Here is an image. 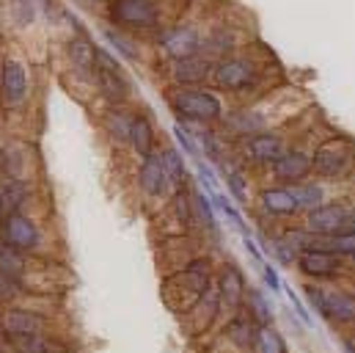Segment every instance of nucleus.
I'll list each match as a JSON object with an SVG mask.
<instances>
[{
	"label": "nucleus",
	"mask_w": 355,
	"mask_h": 353,
	"mask_svg": "<svg viewBox=\"0 0 355 353\" xmlns=\"http://www.w3.org/2000/svg\"><path fill=\"white\" fill-rule=\"evenodd\" d=\"M270 176H272V182H281V185H289V188H295V185L311 179V176H314L311 152H306L303 147L295 144V147L270 169Z\"/></svg>",
	"instance_id": "24"
},
{
	"label": "nucleus",
	"mask_w": 355,
	"mask_h": 353,
	"mask_svg": "<svg viewBox=\"0 0 355 353\" xmlns=\"http://www.w3.org/2000/svg\"><path fill=\"white\" fill-rule=\"evenodd\" d=\"M314 176L322 182H345L355 174V138L345 133H331L317 141L314 152Z\"/></svg>",
	"instance_id": "7"
},
{
	"label": "nucleus",
	"mask_w": 355,
	"mask_h": 353,
	"mask_svg": "<svg viewBox=\"0 0 355 353\" xmlns=\"http://www.w3.org/2000/svg\"><path fill=\"white\" fill-rule=\"evenodd\" d=\"M6 25H8V19H6V11L0 8V44H3V36H6Z\"/></svg>",
	"instance_id": "43"
},
{
	"label": "nucleus",
	"mask_w": 355,
	"mask_h": 353,
	"mask_svg": "<svg viewBox=\"0 0 355 353\" xmlns=\"http://www.w3.org/2000/svg\"><path fill=\"white\" fill-rule=\"evenodd\" d=\"M257 353H289L286 351V337L275 326H262L259 340H257Z\"/></svg>",
	"instance_id": "37"
},
{
	"label": "nucleus",
	"mask_w": 355,
	"mask_h": 353,
	"mask_svg": "<svg viewBox=\"0 0 355 353\" xmlns=\"http://www.w3.org/2000/svg\"><path fill=\"white\" fill-rule=\"evenodd\" d=\"M350 331H353V337H355V323H353V329H350Z\"/></svg>",
	"instance_id": "46"
},
{
	"label": "nucleus",
	"mask_w": 355,
	"mask_h": 353,
	"mask_svg": "<svg viewBox=\"0 0 355 353\" xmlns=\"http://www.w3.org/2000/svg\"><path fill=\"white\" fill-rule=\"evenodd\" d=\"M132 119H135V110H132L130 105H113V108H105V113L99 116L102 136L107 138V144H110L113 149H130Z\"/></svg>",
	"instance_id": "25"
},
{
	"label": "nucleus",
	"mask_w": 355,
	"mask_h": 353,
	"mask_svg": "<svg viewBox=\"0 0 355 353\" xmlns=\"http://www.w3.org/2000/svg\"><path fill=\"white\" fill-rule=\"evenodd\" d=\"M257 340H259V326L243 309L226 318L198 345H201V353H257Z\"/></svg>",
	"instance_id": "8"
},
{
	"label": "nucleus",
	"mask_w": 355,
	"mask_h": 353,
	"mask_svg": "<svg viewBox=\"0 0 355 353\" xmlns=\"http://www.w3.org/2000/svg\"><path fill=\"white\" fill-rule=\"evenodd\" d=\"M342 232H355V199H353V207H350V215H347V224Z\"/></svg>",
	"instance_id": "41"
},
{
	"label": "nucleus",
	"mask_w": 355,
	"mask_h": 353,
	"mask_svg": "<svg viewBox=\"0 0 355 353\" xmlns=\"http://www.w3.org/2000/svg\"><path fill=\"white\" fill-rule=\"evenodd\" d=\"M215 270L218 263L204 252L198 254L196 260L179 268L174 273H166L163 276V284H160V295H163V304L168 312L174 315H184L196 301L204 298L207 290L215 287Z\"/></svg>",
	"instance_id": "2"
},
{
	"label": "nucleus",
	"mask_w": 355,
	"mask_h": 353,
	"mask_svg": "<svg viewBox=\"0 0 355 353\" xmlns=\"http://www.w3.org/2000/svg\"><path fill=\"white\" fill-rule=\"evenodd\" d=\"M0 326H3L6 343H17V340H28V337L55 331L53 318L42 309L31 306V304H14V306L0 309Z\"/></svg>",
	"instance_id": "13"
},
{
	"label": "nucleus",
	"mask_w": 355,
	"mask_h": 353,
	"mask_svg": "<svg viewBox=\"0 0 355 353\" xmlns=\"http://www.w3.org/2000/svg\"><path fill=\"white\" fill-rule=\"evenodd\" d=\"M42 155L36 144L25 138H6L0 147V179H28L39 182Z\"/></svg>",
	"instance_id": "15"
},
{
	"label": "nucleus",
	"mask_w": 355,
	"mask_h": 353,
	"mask_svg": "<svg viewBox=\"0 0 355 353\" xmlns=\"http://www.w3.org/2000/svg\"><path fill=\"white\" fill-rule=\"evenodd\" d=\"M245 312L254 318V323H257L259 329H262V326H272V320H275V312H272L270 298H267L262 290H257V287H251V290H248Z\"/></svg>",
	"instance_id": "34"
},
{
	"label": "nucleus",
	"mask_w": 355,
	"mask_h": 353,
	"mask_svg": "<svg viewBox=\"0 0 355 353\" xmlns=\"http://www.w3.org/2000/svg\"><path fill=\"white\" fill-rule=\"evenodd\" d=\"M135 185H138V196H141L144 202H157L160 207L174 196L171 182H168V174H166L163 161H160V152H155V155L138 161Z\"/></svg>",
	"instance_id": "22"
},
{
	"label": "nucleus",
	"mask_w": 355,
	"mask_h": 353,
	"mask_svg": "<svg viewBox=\"0 0 355 353\" xmlns=\"http://www.w3.org/2000/svg\"><path fill=\"white\" fill-rule=\"evenodd\" d=\"M102 36L107 39V44L113 47L116 56H121V58H127L132 64H144L146 61V39L144 36H135V33L113 28V25H102Z\"/></svg>",
	"instance_id": "27"
},
{
	"label": "nucleus",
	"mask_w": 355,
	"mask_h": 353,
	"mask_svg": "<svg viewBox=\"0 0 355 353\" xmlns=\"http://www.w3.org/2000/svg\"><path fill=\"white\" fill-rule=\"evenodd\" d=\"M0 196L6 215L8 213H31L36 196H39V182L28 179H0Z\"/></svg>",
	"instance_id": "26"
},
{
	"label": "nucleus",
	"mask_w": 355,
	"mask_h": 353,
	"mask_svg": "<svg viewBox=\"0 0 355 353\" xmlns=\"http://www.w3.org/2000/svg\"><path fill=\"white\" fill-rule=\"evenodd\" d=\"M262 279H265V284L270 290H281V281H278V273H275V268L272 265H262Z\"/></svg>",
	"instance_id": "40"
},
{
	"label": "nucleus",
	"mask_w": 355,
	"mask_h": 353,
	"mask_svg": "<svg viewBox=\"0 0 355 353\" xmlns=\"http://www.w3.org/2000/svg\"><path fill=\"white\" fill-rule=\"evenodd\" d=\"M190 204H193V221H196V232L218 238V218H215V204L207 193H201V188L190 185Z\"/></svg>",
	"instance_id": "29"
},
{
	"label": "nucleus",
	"mask_w": 355,
	"mask_h": 353,
	"mask_svg": "<svg viewBox=\"0 0 355 353\" xmlns=\"http://www.w3.org/2000/svg\"><path fill=\"white\" fill-rule=\"evenodd\" d=\"M295 268H297L300 276H306L311 284H336V281L350 270L345 257H339L336 252L328 249L325 238H320L317 246L303 249Z\"/></svg>",
	"instance_id": "12"
},
{
	"label": "nucleus",
	"mask_w": 355,
	"mask_h": 353,
	"mask_svg": "<svg viewBox=\"0 0 355 353\" xmlns=\"http://www.w3.org/2000/svg\"><path fill=\"white\" fill-rule=\"evenodd\" d=\"M25 298H28L25 287L17 279H11L8 273L0 270V309L14 306V304H25Z\"/></svg>",
	"instance_id": "36"
},
{
	"label": "nucleus",
	"mask_w": 355,
	"mask_h": 353,
	"mask_svg": "<svg viewBox=\"0 0 355 353\" xmlns=\"http://www.w3.org/2000/svg\"><path fill=\"white\" fill-rule=\"evenodd\" d=\"M350 207H353V196H336L331 199L328 204H322L320 210L303 215V227L309 232H314L317 238H334L345 229L347 224V215H350Z\"/></svg>",
	"instance_id": "23"
},
{
	"label": "nucleus",
	"mask_w": 355,
	"mask_h": 353,
	"mask_svg": "<svg viewBox=\"0 0 355 353\" xmlns=\"http://www.w3.org/2000/svg\"><path fill=\"white\" fill-rule=\"evenodd\" d=\"M212 67H215V61H209L207 56L160 61V72L166 78V86H177V88L207 86L212 81Z\"/></svg>",
	"instance_id": "20"
},
{
	"label": "nucleus",
	"mask_w": 355,
	"mask_h": 353,
	"mask_svg": "<svg viewBox=\"0 0 355 353\" xmlns=\"http://www.w3.org/2000/svg\"><path fill=\"white\" fill-rule=\"evenodd\" d=\"M215 287L220 293V301H223V312L226 318L237 315L245 309V298H248V281H245V273L243 268L232 260H223L218 263V270H215Z\"/></svg>",
	"instance_id": "21"
},
{
	"label": "nucleus",
	"mask_w": 355,
	"mask_h": 353,
	"mask_svg": "<svg viewBox=\"0 0 355 353\" xmlns=\"http://www.w3.org/2000/svg\"><path fill=\"white\" fill-rule=\"evenodd\" d=\"M0 240L19 254L36 260H53V235L33 218V213H8L0 221Z\"/></svg>",
	"instance_id": "6"
},
{
	"label": "nucleus",
	"mask_w": 355,
	"mask_h": 353,
	"mask_svg": "<svg viewBox=\"0 0 355 353\" xmlns=\"http://www.w3.org/2000/svg\"><path fill=\"white\" fill-rule=\"evenodd\" d=\"M257 39L248 36L237 22H226V19H218L207 28V39H204V50L201 56H207L209 61H220L248 44H254Z\"/></svg>",
	"instance_id": "19"
},
{
	"label": "nucleus",
	"mask_w": 355,
	"mask_h": 353,
	"mask_svg": "<svg viewBox=\"0 0 355 353\" xmlns=\"http://www.w3.org/2000/svg\"><path fill=\"white\" fill-rule=\"evenodd\" d=\"M3 11H6L8 25H11L17 33H25V31L36 28V22L42 19V14H39V8H36L33 0H8V6H6Z\"/></svg>",
	"instance_id": "33"
},
{
	"label": "nucleus",
	"mask_w": 355,
	"mask_h": 353,
	"mask_svg": "<svg viewBox=\"0 0 355 353\" xmlns=\"http://www.w3.org/2000/svg\"><path fill=\"white\" fill-rule=\"evenodd\" d=\"M353 290H355V284H353Z\"/></svg>",
	"instance_id": "47"
},
{
	"label": "nucleus",
	"mask_w": 355,
	"mask_h": 353,
	"mask_svg": "<svg viewBox=\"0 0 355 353\" xmlns=\"http://www.w3.org/2000/svg\"><path fill=\"white\" fill-rule=\"evenodd\" d=\"M257 207L262 210V215L275 221V224H289L295 218H300V204H297V196H295V188L289 185H281V182H270L262 185L254 196Z\"/></svg>",
	"instance_id": "18"
},
{
	"label": "nucleus",
	"mask_w": 355,
	"mask_h": 353,
	"mask_svg": "<svg viewBox=\"0 0 355 353\" xmlns=\"http://www.w3.org/2000/svg\"><path fill=\"white\" fill-rule=\"evenodd\" d=\"M33 3H36V8H39L44 22H64V11L67 8H61V0H33Z\"/></svg>",
	"instance_id": "39"
},
{
	"label": "nucleus",
	"mask_w": 355,
	"mask_h": 353,
	"mask_svg": "<svg viewBox=\"0 0 355 353\" xmlns=\"http://www.w3.org/2000/svg\"><path fill=\"white\" fill-rule=\"evenodd\" d=\"M157 149H160V147H157V127H155L152 113L135 110L132 133H130V152L138 155V158H149V155H155Z\"/></svg>",
	"instance_id": "28"
},
{
	"label": "nucleus",
	"mask_w": 355,
	"mask_h": 353,
	"mask_svg": "<svg viewBox=\"0 0 355 353\" xmlns=\"http://www.w3.org/2000/svg\"><path fill=\"white\" fill-rule=\"evenodd\" d=\"M207 39V28H201L193 19H174L163 25L152 36V47L160 56V61H177V58H190L201 56Z\"/></svg>",
	"instance_id": "9"
},
{
	"label": "nucleus",
	"mask_w": 355,
	"mask_h": 353,
	"mask_svg": "<svg viewBox=\"0 0 355 353\" xmlns=\"http://www.w3.org/2000/svg\"><path fill=\"white\" fill-rule=\"evenodd\" d=\"M160 161H163V169L168 174V182H171V190H184L190 188V172H187V163H184V155L179 152L174 144H163L160 149Z\"/></svg>",
	"instance_id": "30"
},
{
	"label": "nucleus",
	"mask_w": 355,
	"mask_h": 353,
	"mask_svg": "<svg viewBox=\"0 0 355 353\" xmlns=\"http://www.w3.org/2000/svg\"><path fill=\"white\" fill-rule=\"evenodd\" d=\"M171 113L177 116L182 124H193V127H220V122L226 119V102L223 94L215 88L196 86V88H177L166 86L163 91Z\"/></svg>",
	"instance_id": "3"
},
{
	"label": "nucleus",
	"mask_w": 355,
	"mask_h": 353,
	"mask_svg": "<svg viewBox=\"0 0 355 353\" xmlns=\"http://www.w3.org/2000/svg\"><path fill=\"white\" fill-rule=\"evenodd\" d=\"M177 320H179V331L190 343H201L204 337H209L226 320V312H223V301H220L218 287L207 290L204 298L196 301L184 315H179Z\"/></svg>",
	"instance_id": "11"
},
{
	"label": "nucleus",
	"mask_w": 355,
	"mask_h": 353,
	"mask_svg": "<svg viewBox=\"0 0 355 353\" xmlns=\"http://www.w3.org/2000/svg\"><path fill=\"white\" fill-rule=\"evenodd\" d=\"M265 47L259 42L215 61L212 67V81L209 86L215 91H220L223 97H237L243 99L240 105H254L259 99H265L267 94H272L275 86H278V64L272 58V53L262 58Z\"/></svg>",
	"instance_id": "1"
},
{
	"label": "nucleus",
	"mask_w": 355,
	"mask_h": 353,
	"mask_svg": "<svg viewBox=\"0 0 355 353\" xmlns=\"http://www.w3.org/2000/svg\"><path fill=\"white\" fill-rule=\"evenodd\" d=\"M96 97L107 102V108L130 105V99L135 97V88L130 83L121 61L102 47H99V64H96Z\"/></svg>",
	"instance_id": "16"
},
{
	"label": "nucleus",
	"mask_w": 355,
	"mask_h": 353,
	"mask_svg": "<svg viewBox=\"0 0 355 353\" xmlns=\"http://www.w3.org/2000/svg\"><path fill=\"white\" fill-rule=\"evenodd\" d=\"M328 185H331V182H322V179H317V176H311V179L295 185V196H297V204H300V213H303V215H309V213H314V210H320L322 204L331 202Z\"/></svg>",
	"instance_id": "32"
},
{
	"label": "nucleus",
	"mask_w": 355,
	"mask_h": 353,
	"mask_svg": "<svg viewBox=\"0 0 355 353\" xmlns=\"http://www.w3.org/2000/svg\"><path fill=\"white\" fill-rule=\"evenodd\" d=\"M86 8H99V11H105V6H107V0H80Z\"/></svg>",
	"instance_id": "42"
},
{
	"label": "nucleus",
	"mask_w": 355,
	"mask_h": 353,
	"mask_svg": "<svg viewBox=\"0 0 355 353\" xmlns=\"http://www.w3.org/2000/svg\"><path fill=\"white\" fill-rule=\"evenodd\" d=\"M223 179H226V188L232 190V196L240 202V204H248L254 199L251 193V182H248V174L243 166H226L223 169Z\"/></svg>",
	"instance_id": "35"
},
{
	"label": "nucleus",
	"mask_w": 355,
	"mask_h": 353,
	"mask_svg": "<svg viewBox=\"0 0 355 353\" xmlns=\"http://www.w3.org/2000/svg\"><path fill=\"white\" fill-rule=\"evenodd\" d=\"M309 304L314 306L317 315H322L334 326H347L355 323V290L353 287H339V284H306L303 287Z\"/></svg>",
	"instance_id": "10"
},
{
	"label": "nucleus",
	"mask_w": 355,
	"mask_h": 353,
	"mask_svg": "<svg viewBox=\"0 0 355 353\" xmlns=\"http://www.w3.org/2000/svg\"><path fill=\"white\" fill-rule=\"evenodd\" d=\"M64 64L69 69L72 83L91 88L96 94V64H99V47L94 39L83 33H69L64 42Z\"/></svg>",
	"instance_id": "14"
},
{
	"label": "nucleus",
	"mask_w": 355,
	"mask_h": 353,
	"mask_svg": "<svg viewBox=\"0 0 355 353\" xmlns=\"http://www.w3.org/2000/svg\"><path fill=\"white\" fill-rule=\"evenodd\" d=\"M36 75L31 61L17 50H3L0 58V110L22 113L33 102Z\"/></svg>",
	"instance_id": "4"
},
{
	"label": "nucleus",
	"mask_w": 355,
	"mask_h": 353,
	"mask_svg": "<svg viewBox=\"0 0 355 353\" xmlns=\"http://www.w3.org/2000/svg\"><path fill=\"white\" fill-rule=\"evenodd\" d=\"M325 243H328L331 252H336V254L345 257V260L355 257V232H339V235L328 238Z\"/></svg>",
	"instance_id": "38"
},
{
	"label": "nucleus",
	"mask_w": 355,
	"mask_h": 353,
	"mask_svg": "<svg viewBox=\"0 0 355 353\" xmlns=\"http://www.w3.org/2000/svg\"><path fill=\"white\" fill-rule=\"evenodd\" d=\"M6 218V207H3V196H0V221Z\"/></svg>",
	"instance_id": "44"
},
{
	"label": "nucleus",
	"mask_w": 355,
	"mask_h": 353,
	"mask_svg": "<svg viewBox=\"0 0 355 353\" xmlns=\"http://www.w3.org/2000/svg\"><path fill=\"white\" fill-rule=\"evenodd\" d=\"M8 6V0H0V8H6Z\"/></svg>",
	"instance_id": "45"
},
{
	"label": "nucleus",
	"mask_w": 355,
	"mask_h": 353,
	"mask_svg": "<svg viewBox=\"0 0 355 353\" xmlns=\"http://www.w3.org/2000/svg\"><path fill=\"white\" fill-rule=\"evenodd\" d=\"M105 19L113 28L130 31L135 36H155L166 22V6L163 0H107Z\"/></svg>",
	"instance_id": "5"
},
{
	"label": "nucleus",
	"mask_w": 355,
	"mask_h": 353,
	"mask_svg": "<svg viewBox=\"0 0 355 353\" xmlns=\"http://www.w3.org/2000/svg\"><path fill=\"white\" fill-rule=\"evenodd\" d=\"M11 353H75L67 340H61L58 331L53 334H39V337H28V340H17L8 343Z\"/></svg>",
	"instance_id": "31"
},
{
	"label": "nucleus",
	"mask_w": 355,
	"mask_h": 353,
	"mask_svg": "<svg viewBox=\"0 0 355 353\" xmlns=\"http://www.w3.org/2000/svg\"><path fill=\"white\" fill-rule=\"evenodd\" d=\"M295 147V141L281 133V130H267L259 136H251L245 141L237 144V152L243 158L245 166H254V169H272L289 149Z\"/></svg>",
	"instance_id": "17"
}]
</instances>
